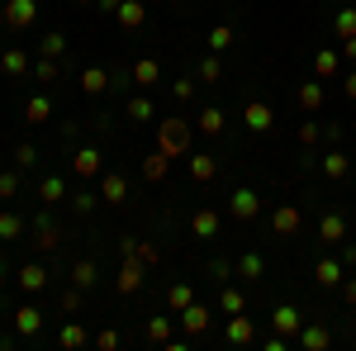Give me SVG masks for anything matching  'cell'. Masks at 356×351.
I'll return each mask as SVG.
<instances>
[{
  "mask_svg": "<svg viewBox=\"0 0 356 351\" xmlns=\"http://www.w3.org/2000/svg\"><path fill=\"white\" fill-rule=\"evenodd\" d=\"M233 270H238L243 280H261V275H266V256H261V252H243Z\"/></svg>",
  "mask_w": 356,
  "mask_h": 351,
  "instance_id": "484cf974",
  "label": "cell"
},
{
  "mask_svg": "<svg viewBox=\"0 0 356 351\" xmlns=\"http://www.w3.org/2000/svg\"><path fill=\"white\" fill-rule=\"evenodd\" d=\"M342 90H347V100H356V72L347 76V81H342Z\"/></svg>",
  "mask_w": 356,
  "mask_h": 351,
  "instance_id": "6f0895ef",
  "label": "cell"
},
{
  "mask_svg": "<svg viewBox=\"0 0 356 351\" xmlns=\"http://www.w3.org/2000/svg\"><path fill=\"white\" fill-rule=\"evenodd\" d=\"M342 57H352V62H356V38H342Z\"/></svg>",
  "mask_w": 356,
  "mask_h": 351,
  "instance_id": "9f6ffc18",
  "label": "cell"
},
{
  "mask_svg": "<svg viewBox=\"0 0 356 351\" xmlns=\"http://www.w3.org/2000/svg\"><path fill=\"white\" fill-rule=\"evenodd\" d=\"M157 152H166L171 162L191 152V124L186 119H162L157 124Z\"/></svg>",
  "mask_w": 356,
  "mask_h": 351,
  "instance_id": "6da1fadb",
  "label": "cell"
},
{
  "mask_svg": "<svg viewBox=\"0 0 356 351\" xmlns=\"http://www.w3.org/2000/svg\"><path fill=\"white\" fill-rule=\"evenodd\" d=\"M48 119H53V95H48V90H33L29 105H24V124L38 129V124H48Z\"/></svg>",
  "mask_w": 356,
  "mask_h": 351,
  "instance_id": "ba28073f",
  "label": "cell"
},
{
  "mask_svg": "<svg viewBox=\"0 0 356 351\" xmlns=\"http://www.w3.org/2000/svg\"><path fill=\"white\" fill-rule=\"evenodd\" d=\"M295 100H300V109H304V114H314V109H323L328 90H323V81L314 76V81H304V85H300V95H295Z\"/></svg>",
  "mask_w": 356,
  "mask_h": 351,
  "instance_id": "7402d4cb",
  "label": "cell"
},
{
  "mask_svg": "<svg viewBox=\"0 0 356 351\" xmlns=\"http://www.w3.org/2000/svg\"><path fill=\"white\" fill-rule=\"evenodd\" d=\"M233 38H238L233 24H214V28H209V53H228V48H233Z\"/></svg>",
  "mask_w": 356,
  "mask_h": 351,
  "instance_id": "d590c367",
  "label": "cell"
},
{
  "mask_svg": "<svg viewBox=\"0 0 356 351\" xmlns=\"http://www.w3.org/2000/svg\"><path fill=\"white\" fill-rule=\"evenodd\" d=\"M318 138H323V124H318V119H304L300 124V147H318Z\"/></svg>",
  "mask_w": 356,
  "mask_h": 351,
  "instance_id": "b9f144b4",
  "label": "cell"
},
{
  "mask_svg": "<svg viewBox=\"0 0 356 351\" xmlns=\"http://www.w3.org/2000/svg\"><path fill=\"white\" fill-rule=\"evenodd\" d=\"M81 90L105 95V90H110V72H105V67H86V72H81Z\"/></svg>",
  "mask_w": 356,
  "mask_h": 351,
  "instance_id": "f1b7e54d",
  "label": "cell"
},
{
  "mask_svg": "<svg viewBox=\"0 0 356 351\" xmlns=\"http://www.w3.org/2000/svg\"><path fill=\"white\" fill-rule=\"evenodd\" d=\"M332 342V332L323 323H304L300 332H295V347H304V351H323Z\"/></svg>",
  "mask_w": 356,
  "mask_h": 351,
  "instance_id": "2e32d148",
  "label": "cell"
},
{
  "mask_svg": "<svg viewBox=\"0 0 356 351\" xmlns=\"http://www.w3.org/2000/svg\"><path fill=\"white\" fill-rule=\"evenodd\" d=\"M15 162H19V166H33V162H38V147H33V142H19V152H15Z\"/></svg>",
  "mask_w": 356,
  "mask_h": 351,
  "instance_id": "c3c4849f",
  "label": "cell"
},
{
  "mask_svg": "<svg viewBox=\"0 0 356 351\" xmlns=\"http://www.w3.org/2000/svg\"><path fill=\"white\" fill-rule=\"evenodd\" d=\"M62 48H67V38H62L57 28H53V33H43V43H38V53H43V57H62Z\"/></svg>",
  "mask_w": 356,
  "mask_h": 351,
  "instance_id": "ee69618b",
  "label": "cell"
},
{
  "mask_svg": "<svg viewBox=\"0 0 356 351\" xmlns=\"http://www.w3.org/2000/svg\"><path fill=\"white\" fill-rule=\"evenodd\" d=\"M219 309L233 318V313H247V299H243V290H233V285H223V295H219Z\"/></svg>",
  "mask_w": 356,
  "mask_h": 351,
  "instance_id": "74e56055",
  "label": "cell"
},
{
  "mask_svg": "<svg viewBox=\"0 0 356 351\" xmlns=\"http://www.w3.org/2000/svg\"><path fill=\"white\" fill-rule=\"evenodd\" d=\"M209 275H214V280H228L233 266H228V261H209Z\"/></svg>",
  "mask_w": 356,
  "mask_h": 351,
  "instance_id": "f5cc1de1",
  "label": "cell"
},
{
  "mask_svg": "<svg viewBox=\"0 0 356 351\" xmlns=\"http://www.w3.org/2000/svg\"><path fill=\"white\" fill-rule=\"evenodd\" d=\"M223 337H228L233 347H247V342H257V327H252V318H247V313H233V318H228V327H223Z\"/></svg>",
  "mask_w": 356,
  "mask_h": 351,
  "instance_id": "ac0fdd59",
  "label": "cell"
},
{
  "mask_svg": "<svg viewBox=\"0 0 356 351\" xmlns=\"http://www.w3.org/2000/svg\"><path fill=\"white\" fill-rule=\"evenodd\" d=\"M143 332H147V342H152V347H166V342H171V313H166V318H147Z\"/></svg>",
  "mask_w": 356,
  "mask_h": 351,
  "instance_id": "836d02e7",
  "label": "cell"
},
{
  "mask_svg": "<svg viewBox=\"0 0 356 351\" xmlns=\"http://www.w3.org/2000/svg\"><path fill=\"white\" fill-rule=\"evenodd\" d=\"M166 171H171V157H166V152H152V157L143 162V181H166Z\"/></svg>",
  "mask_w": 356,
  "mask_h": 351,
  "instance_id": "e575fe53",
  "label": "cell"
},
{
  "mask_svg": "<svg viewBox=\"0 0 356 351\" xmlns=\"http://www.w3.org/2000/svg\"><path fill=\"white\" fill-rule=\"evenodd\" d=\"M38 199H43V204H62V199H67V181H62V176H43V181H38Z\"/></svg>",
  "mask_w": 356,
  "mask_h": 351,
  "instance_id": "83f0119b",
  "label": "cell"
},
{
  "mask_svg": "<svg viewBox=\"0 0 356 351\" xmlns=\"http://www.w3.org/2000/svg\"><path fill=\"white\" fill-rule=\"evenodd\" d=\"M171 95H176V100H191V95H195V81H191V76H181V81L171 85Z\"/></svg>",
  "mask_w": 356,
  "mask_h": 351,
  "instance_id": "816d5d0a",
  "label": "cell"
},
{
  "mask_svg": "<svg viewBox=\"0 0 356 351\" xmlns=\"http://www.w3.org/2000/svg\"><path fill=\"white\" fill-rule=\"evenodd\" d=\"M314 275H318L323 290H337V285L347 280V266H342L337 256H318V261H314Z\"/></svg>",
  "mask_w": 356,
  "mask_h": 351,
  "instance_id": "9a60e30c",
  "label": "cell"
},
{
  "mask_svg": "<svg viewBox=\"0 0 356 351\" xmlns=\"http://www.w3.org/2000/svg\"><path fill=\"white\" fill-rule=\"evenodd\" d=\"M0 72H5V76H24L29 72V53H19V48L0 53Z\"/></svg>",
  "mask_w": 356,
  "mask_h": 351,
  "instance_id": "d6a6232c",
  "label": "cell"
},
{
  "mask_svg": "<svg viewBox=\"0 0 356 351\" xmlns=\"http://www.w3.org/2000/svg\"><path fill=\"white\" fill-rule=\"evenodd\" d=\"M200 129H204L209 138H219L223 133V109L219 105H204V109H200Z\"/></svg>",
  "mask_w": 356,
  "mask_h": 351,
  "instance_id": "8d00e7d4",
  "label": "cell"
},
{
  "mask_svg": "<svg viewBox=\"0 0 356 351\" xmlns=\"http://www.w3.org/2000/svg\"><path fill=\"white\" fill-rule=\"evenodd\" d=\"M342 266H356V243H342V256H337Z\"/></svg>",
  "mask_w": 356,
  "mask_h": 351,
  "instance_id": "db71d44e",
  "label": "cell"
},
{
  "mask_svg": "<svg viewBox=\"0 0 356 351\" xmlns=\"http://www.w3.org/2000/svg\"><path fill=\"white\" fill-rule=\"evenodd\" d=\"M48 280H53V275H48V266H43V261H29V266L15 270V285H19L24 295H38V290H48Z\"/></svg>",
  "mask_w": 356,
  "mask_h": 351,
  "instance_id": "277c9868",
  "label": "cell"
},
{
  "mask_svg": "<svg viewBox=\"0 0 356 351\" xmlns=\"http://www.w3.org/2000/svg\"><path fill=\"white\" fill-rule=\"evenodd\" d=\"M342 138H347V129H342V124H323V142L342 147Z\"/></svg>",
  "mask_w": 356,
  "mask_h": 351,
  "instance_id": "681fc988",
  "label": "cell"
},
{
  "mask_svg": "<svg viewBox=\"0 0 356 351\" xmlns=\"http://www.w3.org/2000/svg\"><path fill=\"white\" fill-rule=\"evenodd\" d=\"M57 347L62 351H81V347H90V332H86L81 323H67L62 332H57Z\"/></svg>",
  "mask_w": 356,
  "mask_h": 351,
  "instance_id": "d4e9b609",
  "label": "cell"
},
{
  "mask_svg": "<svg viewBox=\"0 0 356 351\" xmlns=\"http://www.w3.org/2000/svg\"><path fill=\"white\" fill-rule=\"evenodd\" d=\"M176 318L186 327V337H200V332H209V318H214V313H209V304H191V309H181Z\"/></svg>",
  "mask_w": 356,
  "mask_h": 351,
  "instance_id": "5bb4252c",
  "label": "cell"
},
{
  "mask_svg": "<svg viewBox=\"0 0 356 351\" xmlns=\"http://www.w3.org/2000/svg\"><path fill=\"white\" fill-rule=\"evenodd\" d=\"M114 19H119L124 33H138V28L147 24V5H143V0H124V5L114 10Z\"/></svg>",
  "mask_w": 356,
  "mask_h": 351,
  "instance_id": "9c48e42d",
  "label": "cell"
},
{
  "mask_svg": "<svg viewBox=\"0 0 356 351\" xmlns=\"http://www.w3.org/2000/svg\"><path fill=\"white\" fill-rule=\"evenodd\" d=\"M318 243H328V247L347 243V218L337 214V209H328V214L318 218Z\"/></svg>",
  "mask_w": 356,
  "mask_h": 351,
  "instance_id": "52a82bcc",
  "label": "cell"
},
{
  "mask_svg": "<svg viewBox=\"0 0 356 351\" xmlns=\"http://www.w3.org/2000/svg\"><path fill=\"white\" fill-rule=\"evenodd\" d=\"M72 171H76V176H86V181H90V176H100V171H105V152H100V147H76Z\"/></svg>",
  "mask_w": 356,
  "mask_h": 351,
  "instance_id": "8fae6325",
  "label": "cell"
},
{
  "mask_svg": "<svg viewBox=\"0 0 356 351\" xmlns=\"http://www.w3.org/2000/svg\"><path fill=\"white\" fill-rule=\"evenodd\" d=\"M337 62H342V53H332V48H318V53H314V76H318V81L337 76Z\"/></svg>",
  "mask_w": 356,
  "mask_h": 351,
  "instance_id": "4316f807",
  "label": "cell"
},
{
  "mask_svg": "<svg viewBox=\"0 0 356 351\" xmlns=\"http://www.w3.org/2000/svg\"><path fill=\"white\" fill-rule=\"evenodd\" d=\"M181 5H186V0H181Z\"/></svg>",
  "mask_w": 356,
  "mask_h": 351,
  "instance_id": "6125c7cd",
  "label": "cell"
},
{
  "mask_svg": "<svg viewBox=\"0 0 356 351\" xmlns=\"http://www.w3.org/2000/svg\"><path fill=\"white\" fill-rule=\"evenodd\" d=\"M5 270H10V266H5V256H0V275H5Z\"/></svg>",
  "mask_w": 356,
  "mask_h": 351,
  "instance_id": "91938a15",
  "label": "cell"
},
{
  "mask_svg": "<svg viewBox=\"0 0 356 351\" xmlns=\"http://www.w3.org/2000/svg\"><path fill=\"white\" fill-rule=\"evenodd\" d=\"M81 295H86V290H76V285H72V290L62 295V309H67V313H76V309H81Z\"/></svg>",
  "mask_w": 356,
  "mask_h": 351,
  "instance_id": "f907efd6",
  "label": "cell"
},
{
  "mask_svg": "<svg viewBox=\"0 0 356 351\" xmlns=\"http://www.w3.org/2000/svg\"><path fill=\"white\" fill-rule=\"evenodd\" d=\"M33 76H38L43 85L57 81V57H38V62H33Z\"/></svg>",
  "mask_w": 356,
  "mask_h": 351,
  "instance_id": "f6af8a7d",
  "label": "cell"
},
{
  "mask_svg": "<svg viewBox=\"0 0 356 351\" xmlns=\"http://www.w3.org/2000/svg\"><path fill=\"white\" fill-rule=\"evenodd\" d=\"M19 195V171H0V199H15Z\"/></svg>",
  "mask_w": 356,
  "mask_h": 351,
  "instance_id": "bcb514c9",
  "label": "cell"
},
{
  "mask_svg": "<svg viewBox=\"0 0 356 351\" xmlns=\"http://www.w3.org/2000/svg\"><path fill=\"white\" fill-rule=\"evenodd\" d=\"M271 228H275V238H295L304 228V214H300V204H280L271 214Z\"/></svg>",
  "mask_w": 356,
  "mask_h": 351,
  "instance_id": "8992f818",
  "label": "cell"
},
{
  "mask_svg": "<svg viewBox=\"0 0 356 351\" xmlns=\"http://www.w3.org/2000/svg\"><path fill=\"white\" fill-rule=\"evenodd\" d=\"M119 342H124V337H119L114 327H105V332H95V347H100V351H119Z\"/></svg>",
  "mask_w": 356,
  "mask_h": 351,
  "instance_id": "7dc6e473",
  "label": "cell"
},
{
  "mask_svg": "<svg viewBox=\"0 0 356 351\" xmlns=\"http://www.w3.org/2000/svg\"><path fill=\"white\" fill-rule=\"evenodd\" d=\"M191 304H195V285L191 280H181V285L166 290V313H181V309H191Z\"/></svg>",
  "mask_w": 356,
  "mask_h": 351,
  "instance_id": "cb8c5ba5",
  "label": "cell"
},
{
  "mask_svg": "<svg viewBox=\"0 0 356 351\" xmlns=\"http://www.w3.org/2000/svg\"><path fill=\"white\" fill-rule=\"evenodd\" d=\"M191 176L204 186V181H214V176H219V162H214L209 152H195V157H191Z\"/></svg>",
  "mask_w": 356,
  "mask_h": 351,
  "instance_id": "f546056e",
  "label": "cell"
},
{
  "mask_svg": "<svg viewBox=\"0 0 356 351\" xmlns=\"http://www.w3.org/2000/svg\"><path fill=\"white\" fill-rule=\"evenodd\" d=\"M114 290H119L124 299L143 290V261H138V256H124V270H119V280H114Z\"/></svg>",
  "mask_w": 356,
  "mask_h": 351,
  "instance_id": "4fadbf2b",
  "label": "cell"
},
{
  "mask_svg": "<svg viewBox=\"0 0 356 351\" xmlns=\"http://www.w3.org/2000/svg\"><path fill=\"white\" fill-rule=\"evenodd\" d=\"M157 81H162V67H157V57H138V62H134V85H138V90H152Z\"/></svg>",
  "mask_w": 356,
  "mask_h": 351,
  "instance_id": "ffe728a7",
  "label": "cell"
},
{
  "mask_svg": "<svg viewBox=\"0 0 356 351\" xmlns=\"http://www.w3.org/2000/svg\"><path fill=\"white\" fill-rule=\"evenodd\" d=\"M100 199H105V204H124V199H129V176L100 171Z\"/></svg>",
  "mask_w": 356,
  "mask_h": 351,
  "instance_id": "7c38bea8",
  "label": "cell"
},
{
  "mask_svg": "<svg viewBox=\"0 0 356 351\" xmlns=\"http://www.w3.org/2000/svg\"><path fill=\"white\" fill-rule=\"evenodd\" d=\"M15 332H19V337H38V332H43V313H38L33 304H19V309H15Z\"/></svg>",
  "mask_w": 356,
  "mask_h": 351,
  "instance_id": "d6986e66",
  "label": "cell"
},
{
  "mask_svg": "<svg viewBox=\"0 0 356 351\" xmlns=\"http://www.w3.org/2000/svg\"><path fill=\"white\" fill-rule=\"evenodd\" d=\"M318 171H323L328 181H347V171H352V162H347V152H342V147H332L328 157L318 162Z\"/></svg>",
  "mask_w": 356,
  "mask_h": 351,
  "instance_id": "603a6c76",
  "label": "cell"
},
{
  "mask_svg": "<svg viewBox=\"0 0 356 351\" xmlns=\"http://www.w3.org/2000/svg\"><path fill=\"white\" fill-rule=\"evenodd\" d=\"M57 247H62V233H57L53 214L43 209V214L33 218V252H38V256H48V252H57Z\"/></svg>",
  "mask_w": 356,
  "mask_h": 351,
  "instance_id": "3957f363",
  "label": "cell"
},
{
  "mask_svg": "<svg viewBox=\"0 0 356 351\" xmlns=\"http://www.w3.org/2000/svg\"><path fill=\"white\" fill-rule=\"evenodd\" d=\"M33 19H38V5H33V0H10V5H5V24L10 28H29Z\"/></svg>",
  "mask_w": 356,
  "mask_h": 351,
  "instance_id": "e0dca14e",
  "label": "cell"
},
{
  "mask_svg": "<svg viewBox=\"0 0 356 351\" xmlns=\"http://www.w3.org/2000/svg\"><path fill=\"white\" fill-rule=\"evenodd\" d=\"M95 5H100V10H110V15H114V10H119L124 0H95Z\"/></svg>",
  "mask_w": 356,
  "mask_h": 351,
  "instance_id": "680465c9",
  "label": "cell"
},
{
  "mask_svg": "<svg viewBox=\"0 0 356 351\" xmlns=\"http://www.w3.org/2000/svg\"><path fill=\"white\" fill-rule=\"evenodd\" d=\"M76 5H90V0H76Z\"/></svg>",
  "mask_w": 356,
  "mask_h": 351,
  "instance_id": "94428289",
  "label": "cell"
},
{
  "mask_svg": "<svg viewBox=\"0 0 356 351\" xmlns=\"http://www.w3.org/2000/svg\"><path fill=\"white\" fill-rule=\"evenodd\" d=\"M342 299H347V304L356 309V275H352V280H342Z\"/></svg>",
  "mask_w": 356,
  "mask_h": 351,
  "instance_id": "11a10c76",
  "label": "cell"
},
{
  "mask_svg": "<svg viewBox=\"0 0 356 351\" xmlns=\"http://www.w3.org/2000/svg\"><path fill=\"white\" fill-rule=\"evenodd\" d=\"M219 223H223V218L214 214V209H195V214H191V233L209 243V238H219Z\"/></svg>",
  "mask_w": 356,
  "mask_h": 351,
  "instance_id": "44dd1931",
  "label": "cell"
},
{
  "mask_svg": "<svg viewBox=\"0 0 356 351\" xmlns=\"http://www.w3.org/2000/svg\"><path fill=\"white\" fill-rule=\"evenodd\" d=\"M95 280H100V266H95V261H76V266H72V285H76V290H95Z\"/></svg>",
  "mask_w": 356,
  "mask_h": 351,
  "instance_id": "4dcf8cb0",
  "label": "cell"
},
{
  "mask_svg": "<svg viewBox=\"0 0 356 351\" xmlns=\"http://www.w3.org/2000/svg\"><path fill=\"white\" fill-rule=\"evenodd\" d=\"M19 233H24V218L10 214V209H0V243H15Z\"/></svg>",
  "mask_w": 356,
  "mask_h": 351,
  "instance_id": "ab89813d",
  "label": "cell"
},
{
  "mask_svg": "<svg viewBox=\"0 0 356 351\" xmlns=\"http://www.w3.org/2000/svg\"><path fill=\"white\" fill-rule=\"evenodd\" d=\"M271 327L280 332V337H295V332L304 327L300 309H295V304H275V309H271Z\"/></svg>",
  "mask_w": 356,
  "mask_h": 351,
  "instance_id": "30bf717a",
  "label": "cell"
},
{
  "mask_svg": "<svg viewBox=\"0 0 356 351\" xmlns=\"http://www.w3.org/2000/svg\"><path fill=\"white\" fill-rule=\"evenodd\" d=\"M129 119H134V124H152V100H147V95H134V100H129Z\"/></svg>",
  "mask_w": 356,
  "mask_h": 351,
  "instance_id": "60d3db41",
  "label": "cell"
},
{
  "mask_svg": "<svg viewBox=\"0 0 356 351\" xmlns=\"http://www.w3.org/2000/svg\"><path fill=\"white\" fill-rule=\"evenodd\" d=\"M275 124V109L266 105V100H247L243 105V129H252V133H266Z\"/></svg>",
  "mask_w": 356,
  "mask_h": 351,
  "instance_id": "5b68a950",
  "label": "cell"
},
{
  "mask_svg": "<svg viewBox=\"0 0 356 351\" xmlns=\"http://www.w3.org/2000/svg\"><path fill=\"white\" fill-rule=\"evenodd\" d=\"M332 33H337V38H356V10L352 5L332 15Z\"/></svg>",
  "mask_w": 356,
  "mask_h": 351,
  "instance_id": "f35d334b",
  "label": "cell"
},
{
  "mask_svg": "<svg viewBox=\"0 0 356 351\" xmlns=\"http://www.w3.org/2000/svg\"><path fill=\"white\" fill-rule=\"evenodd\" d=\"M228 214L238 218V223H252V218L261 214V195L252 186H238L233 195H228Z\"/></svg>",
  "mask_w": 356,
  "mask_h": 351,
  "instance_id": "7a4b0ae2",
  "label": "cell"
},
{
  "mask_svg": "<svg viewBox=\"0 0 356 351\" xmlns=\"http://www.w3.org/2000/svg\"><path fill=\"white\" fill-rule=\"evenodd\" d=\"M95 204H100V195H95V190H76V195H72V209H76V214H90V209H95Z\"/></svg>",
  "mask_w": 356,
  "mask_h": 351,
  "instance_id": "7bdbcfd3",
  "label": "cell"
},
{
  "mask_svg": "<svg viewBox=\"0 0 356 351\" xmlns=\"http://www.w3.org/2000/svg\"><path fill=\"white\" fill-rule=\"evenodd\" d=\"M195 76H200L204 85H214V81H219V76H223V62H219V53H204V57H200Z\"/></svg>",
  "mask_w": 356,
  "mask_h": 351,
  "instance_id": "1f68e13d",
  "label": "cell"
}]
</instances>
